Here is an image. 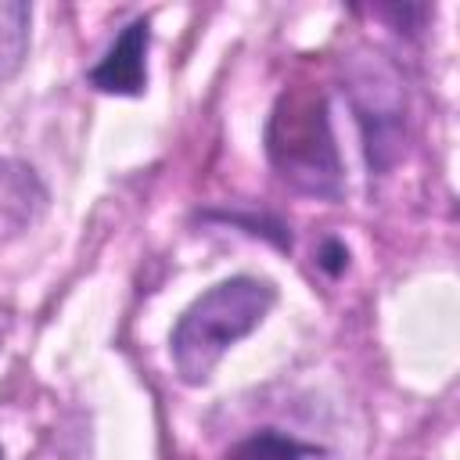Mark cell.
Wrapping results in <instances>:
<instances>
[{
    "label": "cell",
    "instance_id": "obj_4",
    "mask_svg": "<svg viewBox=\"0 0 460 460\" xmlns=\"http://www.w3.org/2000/svg\"><path fill=\"white\" fill-rule=\"evenodd\" d=\"M147 47H151V22L133 18L115 43L104 50V58L86 72L90 86L115 97H137L147 86Z\"/></svg>",
    "mask_w": 460,
    "mask_h": 460
},
{
    "label": "cell",
    "instance_id": "obj_7",
    "mask_svg": "<svg viewBox=\"0 0 460 460\" xmlns=\"http://www.w3.org/2000/svg\"><path fill=\"white\" fill-rule=\"evenodd\" d=\"M316 262H320L331 277H338V273L349 266V252H345V244H341L338 237H327L323 248H320V255H316Z\"/></svg>",
    "mask_w": 460,
    "mask_h": 460
},
{
    "label": "cell",
    "instance_id": "obj_6",
    "mask_svg": "<svg viewBox=\"0 0 460 460\" xmlns=\"http://www.w3.org/2000/svg\"><path fill=\"white\" fill-rule=\"evenodd\" d=\"M305 453H309V449L298 446L295 438H288V435L266 428V431H255V435H248L244 442H237L226 460H302Z\"/></svg>",
    "mask_w": 460,
    "mask_h": 460
},
{
    "label": "cell",
    "instance_id": "obj_5",
    "mask_svg": "<svg viewBox=\"0 0 460 460\" xmlns=\"http://www.w3.org/2000/svg\"><path fill=\"white\" fill-rule=\"evenodd\" d=\"M29 22L32 11L22 0H0V86H7L29 54Z\"/></svg>",
    "mask_w": 460,
    "mask_h": 460
},
{
    "label": "cell",
    "instance_id": "obj_8",
    "mask_svg": "<svg viewBox=\"0 0 460 460\" xmlns=\"http://www.w3.org/2000/svg\"><path fill=\"white\" fill-rule=\"evenodd\" d=\"M0 460H4V449H0Z\"/></svg>",
    "mask_w": 460,
    "mask_h": 460
},
{
    "label": "cell",
    "instance_id": "obj_2",
    "mask_svg": "<svg viewBox=\"0 0 460 460\" xmlns=\"http://www.w3.org/2000/svg\"><path fill=\"white\" fill-rule=\"evenodd\" d=\"M266 155L291 187L316 198L341 194V162L320 90L280 93L266 126Z\"/></svg>",
    "mask_w": 460,
    "mask_h": 460
},
{
    "label": "cell",
    "instance_id": "obj_1",
    "mask_svg": "<svg viewBox=\"0 0 460 460\" xmlns=\"http://www.w3.org/2000/svg\"><path fill=\"white\" fill-rule=\"evenodd\" d=\"M277 288L259 277H226L198 295L169 334V356L180 381L205 385L230 345L248 338L273 309Z\"/></svg>",
    "mask_w": 460,
    "mask_h": 460
},
{
    "label": "cell",
    "instance_id": "obj_3",
    "mask_svg": "<svg viewBox=\"0 0 460 460\" xmlns=\"http://www.w3.org/2000/svg\"><path fill=\"white\" fill-rule=\"evenodd\" d=\"M349 97L352 111L363 126L367 140V162L370 169H388L399 155L402 137V86L395 72L374 54L349 65Z\"/></svg>",
    "mask_w": 460,
    "mask_h": 460
}]
</instances>
